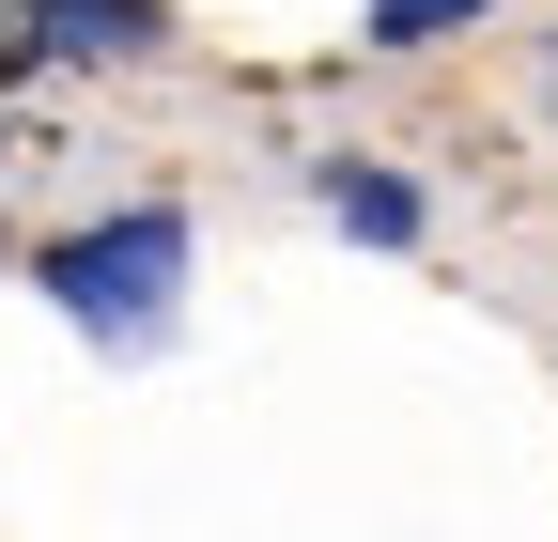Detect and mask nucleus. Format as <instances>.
<instances>
[{
	"label": "nucleus",
	"instance_id": "f257e3e1",
	"mask_svg": "<svg viewBox=\"0 0 558 542\" xmlns=\"http://www.w3.org/2000/svg\"><path fill=\"white\" fill-rule=\"evenodd\" d=\"M47 295H62V325H94L109 357L171 342V295H186V218H171V201H140V218H109V233H62V248H47Z\"/></svg>",
	"mask_w": 558,
	"mask_h": 542
},
{
	"label": "nucleus",
	"instance_id": "f03ea898",
	"mask_svg": "<svg viewBox=\"0 0 558 542\" xmlns=\"http://www.w3.org/2000/svg\"><path fill=\"white\" fill-rule=\"evenodd\" d=\"M171 16H156V0H32V62H140V47H156Z\"/></svg>",
	"mask_w": 558,
	"mask_h": 542
},
{
	"label": "nucleus",
	"instance_id": "7ed1b4c3",
	"mask_svg": "<svg viewBox=\"0 0 558 542\" xmlns=\"http://www.w3.org/2000/svg\"><path fill=\"white\" fill-rule=\"evenodd\" d=\"M326 218H341V233H373V248H403V233H418V186L341 156V171H326Z\"/></svg>",
	"mask_w": 558,
	"mask_h": 542
},
{
	"label": "nucleus",
	"instance_id": "20e7f679",
	"mask_svg": "<svg viewBox=\"0 0 558 542\" xmlns=\"http://www.w3.org/2000/svg\"><path fill=\"white\" fill-rule=\"evenodd\" d=\"M481 0H373V47H435V32H465Z\"/></svg>",
	"mask_w": 558,
	"mask_h": 542
}]
</instances>
